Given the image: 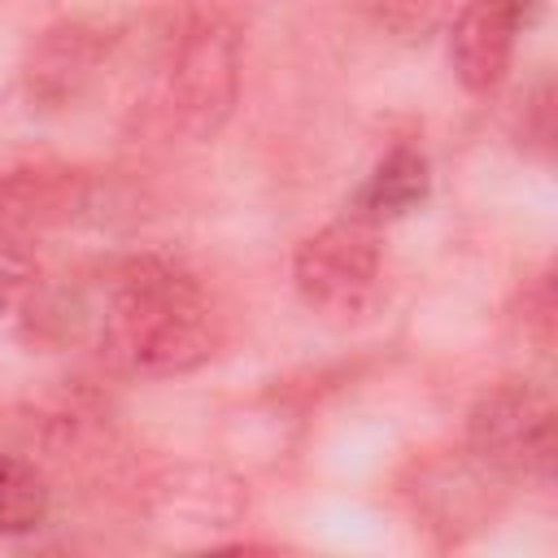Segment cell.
Returning <instances> with one entry per match:
<instances>
[{
	"mask_svg": "<svg viewBox=\"0 0 558 558\" xmlns=\"http://www.w3.org/2000/svg\"><path fill=\"white\" fill-rule=\"evenodd\" d=\"M52 488L22 453H0V536H26L48 519Z\"/></svg>",
	"mask_w": 558,
	"mask_h": 558,
	"instance_id": "9",
	"label": "cell"
},
{
	"mask_svg": "<svg viewBox=\"0 0 558 558\" xmlns=\"http://www.w3.org/2000/svg\"><path fill=\"white\" fill-rule=\"evenodd\" d=\"M240 100V26L218 13L201 9L183 22L170 74H166V118L174 131L192 140H209Z\"/></svg>",
	"mask_w": 558,
	"mask_h": 558,
	"instance_id": "2",
	"label": "cell"
},
{
	"mask_svg": "<svg viewBox=\"0 0 558 558\" xmlns=\"http://www.w3.org/2000/svg\"><path fill=\"white\" fill-rule=\"evenodd\" d=\"M523 327L536 336V344L541 349H549L554 344V275L549 270H541L536 279H532V288L523 292Z\"/></svg>",
	"mask_w": 558,
	"mask_h": 558,
	"instance_id": "12",
	"label": "cell"
},
{
	"mask_svg": "<svg viewBox=\"0 0 558 558\" xmlns=\"http://www.w3.org/2000/svg\"><path fill=\"white\" fill-rule=\"evenodd\" d=\"M87 305L74 288H44L26 301V336L39 344H65L83 331Z\"/></svg>",
	"mask_w": 558,
	"mask_h": 558,
	"instance_id": "11",
	"label": "cell"
},
{
	"mask_svg": "<svg viewBox=\"0 0 558 558\" xmlns=\"http://www.w3.org/2000/svg\"><path fill=\"white\" fill-rule=\"evenodd\" d=\"M113 31L92 17H65L35 35L22 61V92L35 109H70L100 74Z\"/></svg>",
	"mask_w": 558,
	"mask_h": 558,
	"instance_id": "5",
	"label": "cell"
},
{
	"mask_svg": "<svg viewBox=\"0 0 558 558\" xmlns=\"http://www.w3.org/2000/svg\"><path fill=\"white\" fill-rule=\"evenodd\" d=\"M379 222L362 214H344L314 235H305L292 253V283L301 301L336 327L362 323L379 301Z\"/></svg>",
	"mask_w": 558,
	"mask_h": 558,
	"instance_id": "3",
	"label": "cell"
},
{
	"mask_svg": "<svg viewBox=\"0 0 558 558\" xmlns=\"http://www.w3.org/2000/svg\"><path fill=\"white\" fill-rule=\"evenodd\" d=\"M466 458L484 475L519 480L554 466V405L527 379L493 384L466 414Z\"/></svg>",
	"mask_w": 558,
	"mask_h": 558,
	"instance_id": "4",
	"label": "cell"
},
{
	"mask_svg": "<svg viewBox=\"0 0 558 558\" xmlns=\"http://www.w3.org/2000/svg\"><path fill=\"white\" fill-rule=\"evenodd\" d=\"M527 0H462L449 31V61L466 92L488 96L501 87Z\"/></svg>",
	"mask_w": 558,
	"mask_h": 558,
	"instance_id": "7",
	"label": "cell"
},
{
	"mask_svg": "<svg viewBox=\"0 0 558 558\" xmlns=\"http://www.w3.org/2000/svg\"><path fill=\"white\" fill-rule=\"evenodd\" d=\"M218 314L192 270L135 253L109 270L105 340L140 375H187L218 353Z\"/></svg>",
	"mask_w": 558,
	"mask_h": 558,
	"instance_id": "1",
	"label": "cell"
},
{
	"mask_svg": "<svg viewBox=\"0 0 558 558\" xmlns=\"http://www.w3.org/2000/svg\"><path fill=\"white\" fill-rule=\"evenodd\" d=\"M432 192V166L427 157L414 148V144H392L375 170L366 174V183L357 187V201H353V214L371 218V222H388V218H401L410 209H418Z\"/></svg>",
	"mask_w": 558,
	"mask_h": 558,
	"instance_id": "8",
	"label": "cell"
},
{
	"mask_svg": "<svg viewBox=\"0 0 558 558\" xmlns=\"http://www.w3.org/2000/svg\"><path fill=\"white\" fill-rule=\"evenodd\" d=\"M92 196L96 183L87 170L52 166V161L13 166L0 174V231L26 240L31 231L78 222L92 209Z\"/></svg>",
	"mask_w": 558,
	"mask_h": 558,
	"instance_id": "6",
	"label": "cell"
},
{
	"mask_svg": "<svg viewBox=\"0 0 558 558\" xmlns=\"http://www.w3.org/2000/svg\"><path fill=\"white\" fill-rule=\"evenodd\" d=\"M192 480H196V484H183V475H170V484L157 488L161 510L174 514V519H179V514H192L196 523L227 527V523L240 514V506H244L240 484L227 480V475H218V471H192Z\"/></svg>",
	"mask_w": 558,
	"mask_h": 558,
	"instance_id": "10",
	"label": "cell"
}]
</instances>
